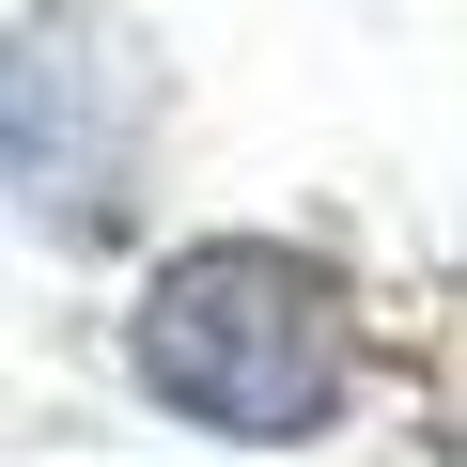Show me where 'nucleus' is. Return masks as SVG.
I'll use <instances>...</instances> for the list:
<instances>
[{"mask_svg": "<svg viewBox=\"0 0 467 467\" xmlns=\"http://www.w3.org/2000/svg\"><path fill=\"white\" fill-rule=\"evenodd\" d=\"M140 156H156V63L94 16V0H32L0 32V187L47 250H109L140 218Z\"/></svg>", "mask_w": 467, "mask_h": 467, "instance_id": "obj_2", "label": "nucleus"}, {"mask_svg": "<svg viewBox=\"0 0 467 467\" xmlns=\"http://www.w3.org/2000/svg\"><path fill=\"white\" fill-rule=\"evenodd\" d=\"M358 281L327 250H296V234H187V250L140 265L125 296V374L156 420L218 436V451H312L343 436L358 405Z\"/></svg>", "mask_w": 467, "mask_h": 467, "instance_id": "obj_1", "label": "nucleus"}]
</instances>
